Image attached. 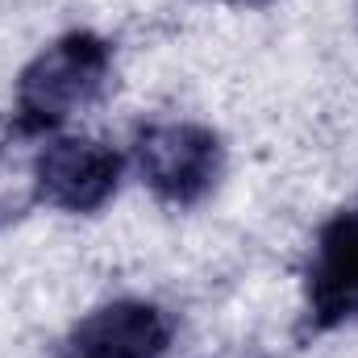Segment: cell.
Wrapping results in <instances>:
<instances>
[{
    "mask_svg": "<svg viewBox=\"0 0 358 358\" xmlns=\"http://www.w3.org/2000/svg\"><path fill=\"white\" fill-rule=\"evenodd\" d=\"M134 163L146 179V187L163 204L192 208L217 187L225 146L208 125L159 121V125H146L134 138Z\"/></svg>",
    "mask_w": 358,
    "mask_h": 358,
    "instance_id": "obj_2",
    "label": "cell"
},
{
    "mask_svg": "<svg viewBox=\"0 0 358 358\" xmlns=\"http://www.w3.org/2000/svg\"><path fill=\"white\" fill-rule=\"evenodd\" d=\"M108 71H113V46L100 34H88V29L63 34L17 76L13 129L21 138L59 129L80 108L100 100Z\"/></svg>",
    "mask_w": 358,
    "mask_h": 358,
    "instance_id": "obj_1",
    "label": "cell"
},
{
    "mask_svg": "<svg viewBox=\"0 0 358 358\" xmlns=\"http://www.w3.org/2000/svg\"><path fill=\"white\" fill-rule=\"evenodd\" d=\"M167 350L171 321L159 304L113 300L76 321L59 358H167Z\"/></svg>",
    "mask_w": 358,
    "mask_h": 358,
    "instance_id": "obj_5",
    "label": "cell"
},
{
    "mask_svg": "<svg viewBox=\"0 0 358 358\" xmlns=\"http://www.w3.org/2000/svg\"><path fill=\"white\" fill-rule=\"evenodd\" d=\"M121 183V155L96 138L46 142L34 159V192L59 213H96Z\"/></svg>",
    "mask_w": 358,
    "mask_h": 358,
    "instance_id": "obj_3",
    "label": "cell"
},
{
    "mask_svg": "<svg viewBox=\"0 0 358 358\" xmlns=\"http://www.w3.org/2000/svg\"><path fill=\"white\" fill-rule=\"evenodd\" d=\"M304 329L313 334L358 317V208H342L321 225L304 275Z\"/></svg>",
    "mask_w": 358,
    "mask_h": 358,
    "instance_id": "obj_4",
    "label": "cell"
},
{
    "mask_svg": "<svg viewBox=\"0 0 358 358\" xmlns=\"http://www.w3.org/2000/svg\"><path fill=\"white\" fill-rule=\"evenodd\" d=\"M221 4H267V0H221Z\"/></svg>",
    "mask_w": 358,
    "mask_h": 358,
    "instance_id": "obj_6",
    "label": "cell"
}]
</instances>
